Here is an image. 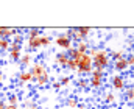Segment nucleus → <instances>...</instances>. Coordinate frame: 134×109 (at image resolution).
Listing matches in <instances>:
<instances>
[{
	"label": "nucleus",
	"mask_w": 134,
	"mask_h": 109,
	"mask_svg": "<svg viewBox=\"0 0 134 109\" xmlns=\"http://www.w3.org/2000/svg\"><path fill=\"white\" fill-rule=\"evenodd\" d=\"M50 81H52V78H50V72H47L45 75H42L37 81H34V83H36L37 87H47V86L50 84Z\"/></svg>",
	"instance_id": "obj_14"
},
{
	"label": "nucleus",
	"mask_w": 134,
	"mask_h": 109,
	"mask_svg": "<svg viewBox=\"0 0 134 109\" xmlns=\"http://www.w3.org/2000/svg\"><path fill=\"white\" fill-rule=\"evenodd\" d=\"M41 41H42V48H44V47H48V45L52 44V37L47 36V35H44V33H42V36H41Z\"/></svg>",
	"instance_id": "obj_25"
},
{
	"label": "nucleus",
	"mask_w": 134,
	"mask_h": 109,
	"mask_svg": "<svg viewBox=\"0 0 134 109\" xmlns=\"http://www.w3.org/2000/svg\"><path fill=\"white\" fill-rule=\"evenodd\" d=\"M78 98L76 97H67L66 98V101H64V105H66V108L67 109H76L78 108Z\"/></svg>",
	"instance_id": "obj_16"
},
{
	"label": "nucleus",
	"mask_w": 134,
	"mask_h": 109,
	"mask_svg": "<svg viewBox=\"0 0 134 109\" xmlns=\"http://www.w3.org/2000/svg\"><path fill=\"white\" fill-rule=\"evenodd\" d=\"M17 83L20 86H24L27 83H33V76H31V73H30L28 69H22L20 72L17 73Z\"/></svg>",
	"instance_id": "obj_9"
},
{
	"label": "nucleus",
	"mask_w": 134,
	"mask_h": 109,
	"mask_svg": "<svg viewBox=\"0 0 134 109\" xmlns=\"http://www.w3.org/2000/svg\"><path fill=\"white\" fill-rule=\"evenodd\" d=\"M66 69H69L70 72H76V69H78V59H69Z\"/></svg>",
	"instance_id": "obj_23"
},
{
	"label": "nucleus",
	"mask_w": 134,
	"mask_h": 109,
	"mask_svg": "<svg viewBox=\"0 0 134 109\" xmlns=\"http://www.w3.org/2000/svg\"><path fill=\"white\" fill-rule=\"evenodd\" d=\"M126 62H128L130 69H133V67H134V51H133V53H128V55H126Z\"/></svg>",
	"instance_id": "obj_26"
},
{
	"label": "nucleus",
	"mask_w": 134,
	"mask_h": 109,
	"mask_svg": "<svg viewBox=\"0 0 134 109\" xmlns=\"http://www.w3.org/2000/svg\"><path fill=\"white\" fill-rule=\"evenodd\" d=\"M75 33H76V41L75 42L89 41L91 33H92V28H89V27H78V28H75Z\"/></svg>",
	"instance_id": "obj_8"
},
{
	"label": "nucleus",
	"mask_w": 134,
	"mask_h": 109,
	"mask_svg": "<svg viewBox=\"0 0 134 109\" xmlns=\"http://www.w3.org/2000/svg\"><path fill=\"white\" fill-rule=\"evenodd\" d=\"M123 95H125V100H128V101H134V84L133 86L125 87Z\"/></svg>",
	"instance_id": "obj_17"
},
{
	"label": "nucleus",
	"mask_w": 134,
	"mask_h": 109,
	"mask_svg": "<svg viewBox=\"0 0 134 109\" xmlns=\"http://www.w3.org/2000/svg\"><path fill=\"white\" fill-rule=\"evenodd\" d=\"M69 56H67L66 51H58L56 53V56H55V62H56V66H59L61 69H66L67 67V62H69Z\"/></svg>",
	"instance_id": "obj_11"
},
{
	"label": "nucleus",
	"mask_w": 134,
	"mask_h": 109,
	"mask_svg": "<svg viewBox=\"0 0 134 109\" xmlns=\"http://www.w3.org/2000/svg\"><path fill=\"white\" fill-rule=\"evenodd\" d=\"M28 70H30L31 76H33V81H37L42 75H45V73L48 72V69L45 67V64H44V62H33V64H31V67H30Z\"/></svg>",
	"instance_id": "obj_6"
},
{
	"label": "nucleus",
	"mask_w": 134,
	"mask_h": 109,
	"mask_svg": "<svg viewBox=\"0 0 134 109\" xmlns=\"http://www.w3.org/2000/svg\"><path fill=\"white\" fill-rule=\"evenodd\" d=\"M109 86H111L112 90H115V92H123L125 87H126V79H125V76L120 75V73H112V75L109 76Z\"/></svg>",
	"instance_id": "obj_4"
},
{
	"label": "nucleus",
	"mask_w": 134,
	"mask_h": 109,
	"mask_svg": "<svg viewBox=\"0 0 134 109\" xmlns=\"http://www.w3.org/2000/svg\"><path fill=\"white\" fill-rule=\"evenodd\" d=\"M112 69L117 73L126 72V70L130 69V66H128V62H126V56L122 58V59H119V61H114V62H112Z\"/></svg>",
	"instance_id": "obj_10"
},
{
	"label": "nucleus",
	"mask_w": 134,
	"mask_h": 109,
	"mask_svg": "<svg viewBox=\"0 0 134 109\" xmlns=\"http://www.w3.org/2000/svg\"><path fill=\"white\" fill-rule=\"evenodd\" d=\"M66 53H67V56H69L70 59H80V56H81V53H80V51H78V50H76L75 47L69 48Z\"/></svg>",
	"instance_id": "obj_21"
},
{
	"label": "nucleus",
	"mask_w": 134,
	"mask_h": 109,
	"mask_svg": "<svg viewBox=\"0 0 134 109\" xmlns=\"http://www.w3.org/2000/svg\"><path fill=\"white\" fill-rule=\"evenodd\" d=\"M9 47H11V39H5V37H2V39H0V55L5 53V51H8Z\"/></svg>",
	"instance_id": "obj_18"
},
{
	"label": "nucleus",
	"mask_w": 134,
	"mask_h": 109,
	"mask_svg": "<svg viewBox=\"0 0 134 109\" xmlns=\"http://www.w3.org/2000/svg\"><path fill=\"white\" fill-rule=\"evenodd\" d=\"M115 100H117V95H115L114 92H106V94H104V103H108V105H114Z\"/></svg>",
	"instance_id": "obj_20"
},
{
	"label": "nucleus",
	"mask_w": 134,
	"mask_h": 109,
	"mask_svg": "<svg viewBox=\"0 0 134 109\" xmlns=\"http://www.w3.org/2000/svg\"><path fill=\"white\" fill-rule=\"evenodd\" d=\"M3 28H5V27H0V39L3 37Z\"/></svg>",
	"instance_id": "obj_30"
},
{
	"label": "nucleus",
	"mask_w": 134,
	"mask_h": 109,
	"mask_svg": "<svg viewBox=\"0 0 134 109\" xmlns=\"http://www.w3.org/2000/svg\"><path fill=\"white\" fill-rule=\"evenodd\" d=\"M5 103L6 105H11V106H19L20 103V95L16 94V92H8L5 95Z\"/></svg>",
	"instance_id": "obj_13"
},
{
	"label": "nucleus",
	"mask_w": 134,
	"mask_h": 109,
	"mask_svg": "<svg viewBox=\"0 0 134 109\" xmlns=\"http://www.w3.org/2000/svg\"><path fill=\"white\" fill-rule=\"evenodd\" d=\"M20 56H22V45L11 42V47L8 50V59H9V62H19Z\"/></svg>",
	"instance_id": "obj_7"
},
{
	"label": "nucleus",
	"mask_w": 134,
	"mask_h": 109,
	"mask_svg": "<svg viewBox=\"0 0 134 109\" xmlns=\"http://www.w3.org/2000/svg\"><path fill=\"white\" fill-rule=\"evenodd\" d=\"M109 56H111V61L114 62V61H119V59L125 58L126 55H125V51H123V50H119V51H112V53H109Z\"/></svg>",
	"instance_id": "obj_19"
},
{
	"label": "nucleus",
	"mask_w": 134,
	"mask_h": 109,
	"mask_svg": "<svg viewBox=\"0 0 134 109\" xmlns=\"http://www.w3.org/2000/svg\"><path fill=\"white\" fill-rule=\"evenodd\" d=\"M52 87H53V90H56V92H59V90L63 89V86L59 84V81H53V83H52Z\"/></svg>",
	"instance_id": "obj_28"
},
{
	"label": "nucleus",
	"mask_w": 134,
	"mask_h": 109,
	"mask_svg": "<svg viewBox=\"0 0 134 109\" xmlns=\"http://www.w3.org/2000/svg\"><path fill=\"white\" fill-rule=\"evenodd\" d=\"M75 48L83 55V53H87V51H89L91 44H89V41H81V42H76V47H75Z\"/></svg>",
	"instance_id": "obj_15"
},
{
	"label": "nucleus",
	"mask_w": 134,
	"mask_h": 109,
	"mask_svg": "<svg viewBox=\"0 0 134 109\" xmlns=\"http://www.w3.org/2000/svg\"><path fill=\"white\" fill-rule=\"evenodd\" d=\"M34 105H36L34 100H25V101H24V108L25 109H30L31 106H34Z\"/></svg>",
	"instance_id": "obj_27"
},
{
	"label": "nucleus",
	"mask_w": 134,
	"mask_h": 109,
	"mask_svg": "<svg viewBox=\"0 0 134 109\" xmlns=\"http://www.w3.org/2000/svg\"><path fill=\"white\" fill-rule=\"evenodd\" d=\"M70 83H72V79H70V76H61L59 78V84L66 89V87H69L70 86Z\"/></svg>",
	"instance_id": "obj_24"
},
{
	"label": "nucleus",
	"mask_w": 134,
	"mask_h": 109,
	"mask_svg": "<svg viewBox=\"0 0 134 109\" xmlns=\"http://www.w3.org/2000/svg\"><path fill=\"white\" fill-rule=\"evenodd\" d=\"M87 79H89V87H92V89H101L103 86H104V72H101V70H97V69H94L92 73L87 76Z\"/></svg>",
	"instance_id": "obj_3"
},
{
	"label": "nucleus",
	"mask_w": 134,
	"mask_h": 109,
	"mask_svg": "<svg viewBox=\"0 0 134 109\" xmlns=\"http://www.w3.org/2000/svg\"><path fill=\"white\" fill-rule=\"evenodd\" d=\"M76 87L78 89H87L89 87V79L87 78H78L76 79Z\"/></svg>",
	"instance_id": "obj_22"
},
{
	"label": "nucleus",
	"mask_w": 134,
	"mask_h": 109,
	"mask_svg": "<svg viewBox=\"0 0 134 109\" xmlns=\"http://www.w3.org/2000/svg\"><path fill=\"white\" fill-rule=\"evenodd\" d=\"M87 53H89V56L92 58V66H94V69H97V70L106 72V69H109V66L112 64L111 56H109V51H108L106 48L91 47Z\"/></svg>",
	"instance_id": "obj_1"
},
{
	"label": "nucleus",
	"mask_w": 134,
	"mask_h": 109,
	"mask_svg": "<svg viewBox=\"0 0 134 109\" xmlns=\"http://www.w3.org/2000/svg\"><path fill=\"white\" fill-rule=\"evenodd\" d=\"M5 109H20L19 106H11V105H6V108Z\"/></svg>",
	"instance_id": "obj_29"
},
{
	"label": "nucleus",
	"mask_w": 134,
	"mask_h": 109,
	"mask_svg": "<svg viewBox=\"0 0 134 109\" xmlns=\"http://www.w3.org/2000/svg\"><path fill=\"white\" fill-rule=\"evenodd\" d=\"M55 44H56L58 48H61V51H67L69 48L73 47V41L67 36L66 33H59V35H56V36H55Z\"/></svg>",
	"instance_id": "obj_5"
},
{
	"label": "nucleus",
	"mask_w": 134,
	"mask_h": 109,
	"mask_svg": "<svg viewBox=\"0 0 134 109\" xmlns=\"http://www.w3.org/2000/svg\"><path fill=\"white\" fill-rule=\"evenodd\" d=\"M2 83H3V73L0 72V86H2Z\"/></svg>",
	"instance_id": "obj_32"
},
{
	"label": "nucleus",
	"mask_w": 134,
	"mask_h": 109,
	"mask_svg": "<svg viewBox=\"0 0 134 109\" xmlns=\"http://www.w3.org/2000/svg\"><path fill=\"white\" fill-rule=\"evenodd\" d=\"M94 70V66H92V58L89 56V53H83L78 59V69H76V75L80 78H87Z\"/></svg>",
	"instance_id": "obj_2"
},
{
	"label": "nucleus",
	"mask_w": 134,
	"mask_h": 109,
	"mask_svg": "<svg viewBox=\"0 0 134 109\" xmlns=\"http://www.w3.org/2000/svg\"><path fill=\"white\" fill-rule=\"evenodd\" d=\"M30 109H41V106H39V105L36 103V105H34V106H31V108H30Z\"/></svg>",
	"instance_id": "obj_31"
},
{
	"label": "nucleus",
	"mask_w": 134,
	"mask_h": 109,
	"mask_svg": "<svg viewBox=\"0 0 134 109\" xmlns=\"http://www.w3.org/2000/svg\"><path fill=\"white\" fill-rule=\"evenodd\" d=\"M31 64H33V56H31V53H22V56H20V59H19V66H20V69H28V67H31Z\"/></svg>",
	"instance_id": "obj_12"
},
{
	"label": "nucleus",
	"mask_w": 134,
	"mask_h": 109,
	"mask_svg": "<svg viewBox=\"0 0 134 109\" xmlns=\"http://www.w3.org/2000/svg\"><path fill=\"white\" fill-rule=\"evenodd\" d=\"M2 69H3V64H2V61H0V72H2Z\"/></svg>",
	"instance_id": "obj_33"
}]
</instances>
